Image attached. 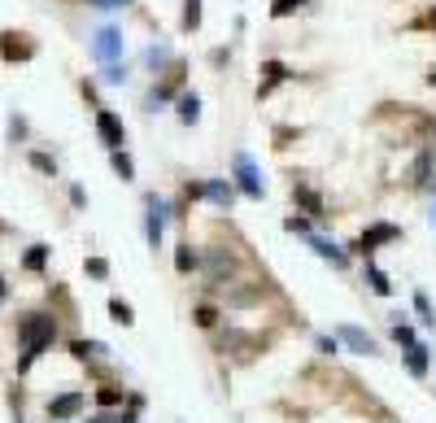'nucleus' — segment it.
I'll list each match as a JSON object with an SVG mask.
<instances>
[{
  "instance_id": "obj_1",
  "label": "nucleus",
  "mask_w": 436,
  "mask_h": 423,
  "mask_svg": "<svg viewBox=\"0 0 436 423\" xmlns=\"http://www.w3.org/2000/svg\"><path fill=\"white\" fill-rule=\"evenodd\" d=\"M18 336H22V349H26L22 367H31V358H35V353H44L48 345H53L57 323H53V314H26V319L18 323Z\"/></svg>"
},
{
  "instance_id": "obj_2",
  "label": "nucleus",
  "mask_w": 436,
  "mask_h": 423,
  "mask_svg": "<svg viewBox=\"0 0 436 423\" xmlns=\"http://www.w3.org/2000/svg\"><path fill=\"white\" fill-rule=\"evenodd\" d=\"M205 280L209 284H232L236 280V257L223 253V249H209L205 253Z\"/></svg>"
},
{
  "instance_id": "obj_3",
  "label": "nucleus",
  "mask_w": 436,
  "mask_h": 423,
  "mask_svg": "<svg viewBox=\"0 0 436 423\" xmlns=\"http://www.w3.org/2000/svg\"><path fill=\"white\" fill-rule=\"evenodd\" d=\"M96 136H101V144H105V149H122L127 127H122V118H118V113L101 109V113H96Z\"/></svg>"
},
{
  "instance_id": "obj_4",
  "label": "nucleus",
  "mask_w": 436,
  "mask_h": 423,
  "mask_svg": "<svg viewBox=\"0 0 436 423\" xmlns=\"http://www.w3.org/2000/svg\"><path fill=\"white\" fill-rule=\"evenodd\" d=\"M92 53L101 57V61H118V53H122V31L118 26H101V31H96Z\"/></svg>"
},
{
  "instance_id": "obj_5",
  "label": "nucleus",
  "mask_w": 436,
  "mask_h": 423,
  "mask_svg": "<svg viewBox=\"0 0 436 423\" xmlns=\"http://www.w3.org/2000/svg\"><path fill=\"white\" fill-rule=\"evenodd\" d=\"M0 57L5 61H31L35 57V44L22 40L18 31H5V35H0Z\"/></svg>"
},
{
  "instance_id": "obj_6",
  "label": "nucleus",
  "mask_w": 436,
  "mask_h": 423,
  "mask_svg": "<svg viewBox=\"0 0 436 423\" xmlns=\"http://www.w3.org/2000/svg\"><path fill=\"white\" fill-rule=\"evenodd\" d=\"M236 179H240V188H245V197H262V179H257V166H253V157L249 153H236Z\"/></svg>"
},
{
  "instance_id": "obj_7",
  "label": "nucleus",
  "mask_w": 436,
  "mask_h": 423,
  "mask_svg": "<svg viewBox=\"0 0 436 423\" xmlns=\"http://www.w3.org/2000/svg\"><path fill=\"white\" fill-rule=\"evenodd\" d=\"M401 232H397V227L393 223H380V227H371V232H362V240H358V245H353V249H362V253H371V249H380L384 245V240H397Z\"/></svg>"
},
{
  "instance_id": "obj_8",
  "label": "nucleus",
  "mask_w": 436,
  "mask_h": 423,
  "mask_svg": "<svg viewBox=\"0 0 436 423\" xmlns=\"http://www.w3.org/2000/svg\"><path fill=\"white\" fill-rule=\"evenodd\" d=\"M293 201L305 209V214H314V218H323V214H328V205H323V197H318L314 188H305V184H293Z\"/></svg>"
},
{
  "instance_id": "obj_9",
  "label": "nucleus",
  "mask_w": 436,
  "mask_h": 423,
  "mask_svg": "<svg viewBox=\"0 0 436 423\" xmlns=\"http://www.w3.org/2000/svg\"><path fill=\"white\" fill-rule=\"evenodd\" d=\"M79 410H83V397H79V393H66V397H57L53 406H48V415H53V419H70Z\"/></svg>"
},
{
  "instance_id": "obj_10",
  "label": "nucleus",
  "mask_w": 436,
  "mask_h": 423,
  "mask_svg": "<svg viewBox=\"0 0 436 423\" xmlns=\"http://www.w3.org/2000/svg\"><path fill=\"white\" fill-rule=\"evenodd\" d=\"M341 340H345V345H353L358 353H376V340H371L362 328H341Z\"/></svg>"
},
{
  "instance_id": "obj_11",
  "label": "nucleus",
  "mask_w": 436,
  "mask_h": 423,
  "mask_svg": "<svg viewBox=\"0 0 436 423\" xmlns=\"http://www.w3.org/2000/svg\"><path fill=\"white\" fill-rule=\"evenodd\" d=\"M406 362H410V371H414V376H423V371H428V345L410 340V345H406Z\"/></svg>"
},
{
  "instance_id": "obj_12",
  "label": "nucleus",
  "mask_w": 436,
  "mask_h": 423,
  "mask_svg": "<svg viewBox=\"0 0 436 423\" xmlns=\"http://www.w3.org/2000/svg\"><path fill=\"white\" fill-rule=\"evenodd\" d=\"M310 245H314V253H323V257H332V262H336V266H345V262H349V257H345L341 249H332V240H323V236H310Z\"/></svg>"
},
{
  "instance_id": "obj_13",
  "label": "nucleus",
  "mask_w": 436,
  "mask_h": 423,
  "mask_svg": "<svg viewBox=\"0 0 436 423\" xmlns=\"http://www.w3.org/2000/svg\"><path fill=\"white\" fill-rule=\"evenodd\" d=\"M179 118H184V122H197V118H201V101H197L192 92L179 96Z\"/></svg>"
},
{
  "instance_id": "obj_14",
  "label": "nucleus",
  "mask_w": 436,
  "mask_h": 423,
  "mask_svg": "<svg viewBox=\"0 0 436 423\" xmlns=\"http://www.w3.org/2000/svg\"><path fill=\"white\" fill-rule=\"evenodd\" d=\"M157 209H161V201L149 197V240H153V245L161 240V214H157Z\"/></svg>"
},
{
  "instance_id": "obj_15",
  "label": "nucleus",
  "mask_w": 436,
  "mask_h": 423,
  "mask_svg": "<svg viewBox=\"0 0 436 423\" xmlns=\"http://www.w3.org/2000/svg\"><path fill=\"white\" fill-rule=\"evenodd\" d=\"M109 319L122 323V328H131V323H136V314H131V305H127V301H109Z\"/></svg>"
},
{
  "instance_id": "obj_16",
  "label": "nucleus",
  "mask_w": 436,
  "mask_h": 423,
  "mask_svg": "<svg viewBox=\"0 0 436 423\" xmlns=\"http://www.w3.org/2000/svg\"><path fill=\"white\" fill-rule=\"evenodd\" d=\"M201 26V0H184V31Z\"/></svg>"
},
{
  "instance_id": "obj_17",
  "label": "nucleus",
  "mask_w": 436,
  "mask_h": 423,
  "mask_svg": "<svg viewBox=\"0 0 436 423\" xmlns=\"http://www.w3.org/2000/svg\"><path fill=\"white\" fill-rule=\"evenodd\" d=\"M262 70H266V83H262V92H257V96H266V92H271V83H280V79L288 74V70L280 66V61H266V66H262Z\"/></svg>"
},
{
  "instance_id": "obj_18",
  "label": "nucleus",
  "mask_w": 436,
  "mask_h": 423,
  "mask_svg": "<svg viewBox=\"0 0 436 423\" xmlns=\"http://www.w3.org/2000/svg\"><path fill=\"white\" fill-rule=\"evenodd\" d=\"M114 170H118V179H136V166H131V157H127L122 149H114Z\"/></svg>"
},
{
  "instance_id": "obj_19",
  "label": "nucleus",
  "mask_w": 436,
  "mask_h": 423,
  "mask_svg": "<svg viewBox=\"0 0 436 423\" xmlns=\"http://www.w3.org/2000/svg\"><path fill=\"white\" fill-rule=\"evenodd\" d=\"M205 192H209V201L232 205V188H227V184H205Z\"/></svg>"
},
{
  "instance_id": "obj_20",
  "label": "nucleus",
  "mask_w": 436,
  "mask_h": 423,
  "mask_svg": "<svg viewBox=\"0 0 436 423\" xmlns=\"http://www.w3.org/2000/svg\"><path fill=\"white\" fill-rule=\"evenodd\" d=\"M44 262H48V245H35V249L26 253V271H40Z\"/></svg>"
},
{
  "instance_id": "obj_21",
  "label": "nucleus",
  "mask_w": 436,
  "mask_h": 423,
  "mask_svg": "<svg viewBox=\"0 0 436 423\" xmlns=\"http://www.w3.org/2000/svg\"><path fill=\"white\" fill-rule=\"evenodd\" d=\"M366 280H371V288H376V292H384V297L393 292V284H389V275H384V271H366Z\"/></svg>"
},
{
  "instance_id": "obj_22",
  "label": "nucleus",
  "mask_w": 436,
  "mask_h": 423,
  "mask_svg": "<svg viewBox=\"0 0 436 423\" xmlns=\"http://www.w3.org/2000/svg\"><path fill=\"white\" fill-rule=\"evenodd\" d=\"M31 166H35V170H44V175H57V161L48 157V153H31Z\"/></svg>"
},
{
  "instance_id": "obj_23",
  "label": "nucleus",
  "mask_w": 436,
  "mask_h": 423,
  "mask_svg": "<svg viewBox=\"0 0 436 423\" xmlns=\"http://www.w3.org/2000/svg\"><path fill=\"white\" fill-rule=\"evenodd\" d=\"M88 275H92V280H105V275H109V262H105V257H88Z\"/></svg>"
},
{
  "instance_id": "obj_24",
  "label": "nucleus",
  "mask_w": 436,
  "mask_h": 423,
  "mask_svg": "<svg viewBox=\"0 0 436 423\" xmlns=\"http://www.w3.org/2000/svg\"><path fill=\"white\" fill-rule=\"evenodd\" d=\"M197 323H201V328H214V323H218V310H214V305H197Z\"/></svg>"
},
{
  "instance_id": "obj_25",
  "label": "nucleus",
  "mask_w": 436,
  "mask_h": 423,
  "mask_svg": "<svg viewBox=\"0 0 436 423\" xmlns=\"http://www.w3.org/2000/svg\"><path fill=\"white\" fill-rule=\"evenodd\" d=\"M175 266H179V271H192V266H197V253H192V249L184 245L179 253H175Z\"/></svg>"
},
{
  "instance_id": "obj_26",
  "label": "nucleus",
  "mask_w": 436,
  "mask_h": 423,
  "mask_svg": "<svg viewBox=\"0 0 436 423\" xmlns=\"http://www.w3.org/2000/svg\"><path fill=\"white\" fill-rule=\"evenodd\" d=\"M74 358H88V353H96V349H105V345H96V340H74Z\"/></svg>"
},
{
  "instance_id": "obj_27",
  "label": "nucleus",
  "mask_w": 436,
  "mask_h": 423,
  "mask_svg": "<svg viewBox=\"0 0 436 423\" xmlns=\"http://www.w3.org/2000/svg\"><path fill=\"white\" fill-rule=\"evenodd\" d=\"M293 9H301V0H275V9H271V13H275V18H288Z\"/></svg>"
},
{
  "instance_id": "obj_28",
  "label": "nucleus",
  "mask_w": 436,
  "mask_h": 423,
  "mask_svg": "<svg viewBox=\"0 0 436 423\" xmlns=\"http://www.w3.org/2000/svg\"><path fill=\"white\" fill-rule=\"evenodd\" d=\"M105 79H109V83H122V79H127V70L118 66V61H105Z\"/></svg>"
},
{
  "instance_id": "obj_29",
  "label": "nucleus",
  "mask_w": 436,
  "mask_h": 423,
  "mask_svg": "<svg viewBox=\"0 0 436 423\" xmlns=\"http://www.w3.org/2000/svg\"><path fill=\"white\" fill-rule=\"evenodd\" d=\"M414 310H419V319H423V323H432L436 314H432V305H428V297H423V292H419V297H414Z\"/></svg>"
},
{
  "instance_id": "obj_30",
  "label": "nucleus",
  "mask_w": 436,
  "mask_h": 423,
  "mask_svg": "<svg viewBox=\"0 0 436 423\" xmlns=\"http://www.w3.org/2000/svg\"><path fill=\"white\" fill-rule=\"evenodd\" d=\"M96 397H101V406H118V401H122V393H118V388H101Z\"/></svg>"
},
{
  "instance_id": "obj_31",
  "label": "nucleus",
  "mask_w": 436,
  "mask_h": 423,
  "mask_svg": "<svg viewBox=\"0 0 436 423\" xmlns=\"http://www.w3.org/2000/svg\"><path fill=\"white\" fill-rule=\"evenodd\" d=\"M393 336H397V340H401V345H410V340H414V332H410V328H406V323H397V328H393Z\"/></svg>"
},
{
  "instance_id": "obj_32",
  "label": "nucleus",
  "mask_w": 436,
  "mask_h": 423,
  "mask_svg": "<svg viewBox=\"0 0 436 423\" xmlns=\"http://www.w3.org/2000/svg\"><path fill=\"white\" fill-rule=\"evenodd\" d=\"M88 423H131V419H122V415H96V419H88Z\"/></svg>"
},
{
  "instance_id": "obj_33",
  "label": "nucleus",
  "mask_w": 436,
  "mask_h": 423,
  "mask_svg": "<svg viewBox=\"0 0 436 423\" xmlns=\"http://www.w3.org/2000/svg\"><path fill=\"white\" fill-rule=\"evenodd\" d=\"M5 292H9V288H5V280H0V301H5Z\"/></svg>"
}]
</instances>
